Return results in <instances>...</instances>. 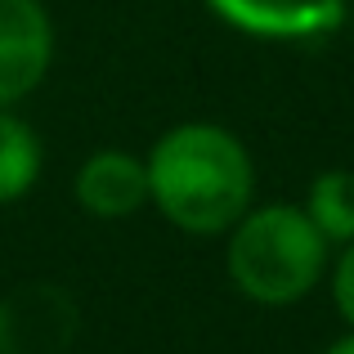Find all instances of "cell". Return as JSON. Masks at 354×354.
<instances>
[{
  "instance_id": "6da1fadb",
  "label": "cell",
  "mask_w": 354,
  "mask_h": 354,
  "mask_svg": "<svg viewBox=\"0 0 354 354\" xmlns=\"http://www.w3.org/2000/svg\"><path fill=\"white\" fill-rule=\"evenodd\" d=\"M148 202L184 234H225L251 207L256 171L242 139L211 121L166 130L148 153Z\"/></svg>"
},
{
  "instance_id": "7a4b0ae2",
  "label": "cell",
  "mask_w": 354,
  "mask_h": 354,
  "mask_svg": "<svg viewBox=\"0 0 354 354\" xmlns=\"http://www.w3.org/2000/svg\"><path fill=\"white\" fill-rule=\"evenodd\" d=\"M328 269V238L305 207H260L229 234V278L256 305H296L319 287Z\"/></svg>"
},
{
  "instance_id": "3957f363",
  "label": "cell",
  "mask_w": 354,
  "mask_h": 354,
  "mask_svg": "<svg viewBox=\"0 0 354 354\" xmlns=\"http://www.w3.org/2000/svg\"><path fill=\"white\" fill-rule=\"evenodd\" d=\"M54 59V27L41 0H0V108L27 99Z\"/></svg>"
},
{
  "instance_id": "277c9868",
  "label": "cell",
  "mask_w": 354,
  "mask_h": 354,
  "mask_svg": "<svg viewBox=\"0 0 354 354\" xmlns=\"http://www.w3.org/2000/svg\"><path fill=\"white\" fill-rule=\"evenodd\" d=\"M77 332V305L50 283L18 287L0 301V354H59Z\"/></svg>"
},
{
  "instance_id": "5b68a950",
  "label": "cell",
  "mask_w": 354,
  "mask_h": 354,
  "mask_svg": "<svg viewBox=\"0 0 354 354\" xmlns=\"http://www.w3.org/2000/svg\"><path fill=\"white\" fill-rule=\"evenodd\" d=\"M229 27L265 41H310L328 36L346 18V0H207Z\"/></svg>"
},
{
  "instance_id": "8992f818",
  "label": "cell",
  "mask_w": 354,
  "mask_h": 354,
  "mask_svg": "<svg viewBox=\"0 0 354 354\" xmlns=\"http://www.w3.org/2000/svg\"><path fill=\"white\" fill-rule=\"evenodd\" d=\"M77 202L99 220H126L148 202V166L139 157L104 148L77 171Z\"/></svg>"
},
{
  "instance_id": "52a82bcc",
  "label": "cell",
  "mask_w": 354,
  "mask_h": 354,
  "mask_svg": "<svg viewBox=\"0 0 354 354\" xmlns=\"http://www.w3.org/2000/svg\"><path fill=\"white\" fill-rule=\"evenodd\" d=\"M41 175V139L23 117L0 108V207L18 202Z\"/></svg>"
},
{
  "instance_id": "ba28073f",
  "label": "cell",
  "mask_w": 354,
  "mask_h": 354,
  "mask_svg": "<svg viewBox=\"0 0 354 354\" xmlns=\"http://www.w3.org/2000/svg\"><path fill=\"white\" fill-rule=\"evenodd\" d=\"M305 216L328 242H354V171H323L310 184Z\"/></svg>"
},
{
  "instance_id": "9c48e42d",
  "label": "cell",
  "mask_w": 354,
  "mask_h": 354,
  "mask_svg": "<svg viewBox=\"0 0 354 354\" xmlns=\"http://www.w3.org/2000/svg\"><path fill=\"white\" fill-rule=\"evenodd\" d=\"M332 301H337L341 319L354 328V242H346V251H341V260H337V274H332Z\"/></svg>"
},
{
  "instance_id": "30bf717a",
  "label": "cell",
  "mask_w": 354,
  "mask_h": 354,
  "mask_svg": "<svg viewBox=\"0 0 354 354\" xmlns=\"http://www.w3.org/2000/svg\"><path fill=\"white\" fill-rule=\"evenodd\" d=\"M328 354H354V337H346V341H337Z\"/></svg>"
}]
</instances>
